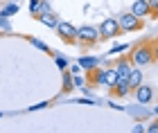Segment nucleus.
Returning a JSON list of instances; mask_svg holds the SVG:
<instances>
[{"label":"nucleus","mask_w":158,"mask_h":133,"mask_svg":"<svg viewBox=\"0 0 158 133\" xmlns=\"http://www.w3.org/2000/svg\"><path fill=\"white\" fill-rule=\"evenodd\" d=\"M27 43H32L34 47H39L41 52H45V54H52V50H50V47L43 43V41H39V38H34V36H27Z\"/></svg>","instance_id":"nucleus-15"},{"label":"nucleus","mask_w":158,"mask_h":133,"mask_svg":"<svg viewBox=\"0 0 158 133\" xmlns=\"http://www.w3.org/2000/svg\"><path fill=\"white\" fill-rule=\"evenodd\" d=\"M52 59H54V63H56V68H59V70H66V68H68V61L63 59V57H54V54H52Z\"/></svg>","instance_id":"nucleus-17"},{"label":"nucleus","mask_w":158,"mask_h":133,"mask_svg":"<svg viewBox=\"0 0 158 133\" xmlns=\"http://www.w3.org/2000/svg\"><path fill=\"white\" fill-rule=\"evenodd\" d=\"M61 90L63 93H70V90H75V81H73V72L66 68V70H61Z\"/></svg>","instance_id":"nucleus-13"},{"label":"nucleus","mask_w":158,"mask_h":133,"mask_svg":"<svg viewBox=\"0 0 158 133\" xmlns=\"http://www.w3.org/2000/svg\"><path fill=\"white\" fill-rule=\"evenodd\" d=\"M129 57H131L133 66H140V68H147L156 63V57H154V50H152V41H140L135 43L131 50H129Z\"/></svg>","instance_id":"nucleus-2"},{"label":"nucleus","mask_w":158,"mask_h":133,"mask_svg":"<svg viewBox=\"0 0 158 133\" xmlns=\"http://www.w3.org/2000/svg\"><path fill=\"white\" fill-rule=\"evenodd\" d=\"M127 81H129V88H131V93H133L138 86H142V70H140V66H135V68L131 70V75H129Z\"/></svg>","instance_id":"nucleus-12"},{"label":"nucleus","mask_w":158,"mask_h":133,"mask_svg":"<svg viewBox=\"0 0 158 133\" xmlns=\"http://www.w3.org/2000/svg\"><path fill=\"white\" fill-rule=\"evenodd\" d=\"M79 66H81L84 70H93V68L99 66V59H97V57H88V54H86V57L79 59Z\"/></svg>","instance_id":"nucleus-14"},{"label":"nucleus","mask_w":158,"mask_h":133,"mask_svg":"<svg viewBox=\"0 0 158 133\" xmlns=\"http://www.w3.org/2000/svg\"><path fill=\"white\" fill-rule=\"evenodd\" d=\"M0 117H2V113H0Z\"/></svg>","instance_id":"nucleus-28"},{"label":"nucleus","mask_w":158,"mask_h":133,"mask_svg":"<svg viewBox=\"0 0 158 133\" xmlns=\"http://www.w3.org/2000/svg\"><path fill=\"white\" fill-rule=\"evenodd\" d=\"M52 11V5H50V0H39V11H36V16H41V14H50ZM34 18V16H32Z\"/></svg>","instance_id":"nucleus-16"},{"label":"nucleus","mask_w":158,"mask_h":133,"mask_svg":"<svg viewBox=\"0 0 158 133\" xmlns=\"http://www.w3.org/2000/svg\"><path fill=\"white\" fill-rule=\"evenodd\" d=\"M142 131H145V127H142V124H135V127H133V133H142Z\"/></svg>","instance_id":"nucleus-26"},{"label":"nucleus","mask_w":158,"mask_h":133,"mask_svg":"<svg viewBox=\"0 0 158 133\" xmlns=\"http://www.w3.org/2000/svg\"><path fill=\"white\" fill-rule=\"evenodd\" d=\"M109 90H111V97H118V99H122V97H127L129 93H131L127 79H118V83H115L113 88H109Z\"/></svg>","instance_id":"nucleus-10"},{"label":"nucleus","mask_w":158,"mask_h":133,"mask_svg":"<svg viewBox=\"0 0 158 133\" xmlns=\"http://www.w3.org/2000/svg\"><path fill=\"white\" fill-rule=\"evenodd\" d=\"M113 68H115V72H118V79H129V75H131V70L135 66H133V61H131L129 54H120L118 61L113 63Z\"/></svg>","instance_id":"nucleus-7"},{"label":"nucleus","mask_w":158,"mask_h":133,"mask_svg":"<svg viewBox=\"0 0 158 133\" xmlns=\"http://www.w3.org/2000/svg\"><path fill=\"white\" fill-rule=\"evenodd\" d=\"M45 106H48V102H41L36 106H30V111H39V108H45Z\"/></svg>","instance_id":"nucleus-25"},{"label":"nucleus","mask_w":158,"mask_h":133,"mask_svg":"<svg viewBox=\"0 0 158 133\" xmlns=\"http://www.w3.org/2000/svg\"><path fill=\"white\" fill-rule=\"evenodd\" d=\"M149 7H152V11H154V16L158 18V0H147Z\"/></svg>","instance_id":"nucleus-22"},{"label":"nucleus","mask_w":158,"mask_h":133,"mask_svg":"<svg viewBox=\"0 0 158 133\" xmlns=\"http://www.w3.org/2000/svg\"><path fill=\"white\" fill-rule=\"evenodd\" d=\"M70 72H73V75H79V72H84V68L79 66V61H77V63H73V66H70Z\"/></svg>","instance_id":"nucleus-21"},{"label":"nucleus","mask_w":158,"mask_h":133,"mask_svg":"<svg viewBox=\"0 0 158 133\" xmlns=\"http://www.w3.org/2000/svg\"><path fill=\"white\" fill-rule=\"evenodd\" d=\"M152 50H154V57H156V61H158V38L152 41Z\"/></svg>","instance_id":"nucleus-24"},{"label":"nucleus","mask_w":158,"mask_h":133,"mask_svg":"<svg viewBox=\"0 0 158 133\" xmlns=\"http://www.w3.org/2000/svg\"><path fill=\"white\" fill-rule=\"evenodd\" d=\"M16 11H18V7H16V5L11 2V5H7L5 9H2V16H14V14H16Z\"/></svg>","instance_id":"nucleus-18"},{"label":"nucleus","mask_w":158,"mask_h":133,"mask_svg":"<svg viewBox=\"0 0 158 133\" xmlns=\"http://www.w3.org/2000/svg\"><path fill=\"white\" fill-rule=\"evenodd\" d=\"M34 20H39V23H43L45 27H52V30H56V25L61 23V18L56 16L54 11H50V14H41V16H34Z\"/></svg>","instance_id":"nucleus-11"},{"label":"nucleus","mask_w":158,"mask_h":133,"mask_svg":"<svg viewBox=\"0 0 158 133\" xmlns=\"http://www.w3.org/2000/svg\"><path fill=\"white\" fill-rule=\"evenodd\" d=\"M131 11L135 14V16H140V18H147V16H149V18H156L147 0H133V5H131Z\"/></svg>","instance_id":"nucleus-8"},{"label":"nucleus","mask_w":158,"mask_h":133,"mask_svg":"<svg viewBox=\"0 0 158 133\" xmlns=\"http://www.w3.org/2000/svg\"><path fill=\"white\" fill-rule=\"evenodd\" d=\"M147 131L149 133H158V120H154L152 124H147Z\"/></svg>","instance_id":"nucleus-23"},{"label":"nucleus","mask_w":158,"mask_h":133,"mask_svg":"<svg viewBox=\"0 0 158 133\" xmlns=\"http://www.w3.org/2000/svg\"><path fill=\"white\" fill-rule=\"evenodd\" d=\"M118 23H120L124 34H131V32H140L142 27H145V18L135 16L133 11H127V14H120L118 16Z\"/></svg>","instance_id":"nucleus-4"},{"label":"nucleus","mask_w":158,"mask_h":133,"mask_svg":"<svg viewBox=\"0 0 158 133\" xmlns=\"http://www.w3.org/2000/svg\"><path fill=\"white\" fill-rule=\"evenodd\" d=\"M99 41H102L99 27H93V25H81V27H77V45H79V47L90 50V47H95Z\"/></svg>","instance_id":"nucleus-3"},{"label":"nucleus","mask_w":158,"mask_h":133,"mask_svg":"<svg viewBox=\"0 0 158 133\" xmlns=\"http://www.w3.org/2000/svg\"><path fill=\"white\" fill-rule=\"evenodd\" d=\"M99 34H102V41H111V38H118L122 36V27L118 23V18H106L99 23Z\"/></svg>","instance_id":"nucleus-5"},{"label":"nucleus","mask_w":158,"mask_h":133,"mask_svg":"<svg viewBox=\"0 0 158 133\" xmlns=\"http://www.w3.org/2000/svg\"><path fill=\"white\" fill-rule=\"evenodd\" d=\"M30 11H32V16H36V11H39V0H30Z\"/></svg>","instance_id":"nucleus-19"},{"label":"nucleus","mask_w":158,"mask_h":133,"mask_svg":"<svg viewBox=\"0 0 158 133\" xmlns=\"http://www.w3.org/2000/svg\"><path fill=\"white\" fill-rule=\"evenodd\" d=\"M133 95H135V102H138V104H149L154 99V88H149V86L142 83V86H138L133 90Z\"/></svg>","instance_id":"nucleus-9"},{"label":"nucleus","mask_w":158,"mask_h":133,"mask_svg":"<svg viewBox=\"0 0 158 133\" xmlns=\"http://www.w3.org/2000/svg\"><path fill=\"white\" fill-rule=\"evenodd\" d=\"M124 50H129V45H115V47H111V54H120Z\"/></svg>","instance_id":"nucleus-20"},{"label":"nucleus","mask_w":158,"mask_h":133,"mask_svg":"<svg viewBox=\"0 0 158 133\" xmlns=\"http://www.w3.org/2000/svg\"><path fill=\"white\" fill-rule=\"evenodd\" d=\"M154 113H156V115H158V106H156V108H154Z\"/></svg>","instance_id":"nucleus-27"},{"label":"nucleus","mask_w":158,"mask_h":133,"mask_svg":"<svg viewBox=\"0 0 158 133\" xmlns=\"http://www.w3.org/2000/svg\"><path fill=\"white\" fill-rule=\"evenodd\" d=\"M56 34H59V38H61L66 45H77V27H75L73 23L61 20V23L56 25Z\"/></svg>","instance_id":"nucleus-6"},{"label":"nucleus","mask_w":158,"mask_h":133,"mask_svg":"<svg viewBox=\"0 0 158 133\" xmlns=\"http://www.w3.org/2000/svg\"><path fill=\"white\" fill-rule=\"evenodd\" d=\"M86 81L90 83V86H102V88H113L118 83V72L115 68H93V70H86Z\"/></svg>","instance_id":"nucleus-1"}]
</instances>
